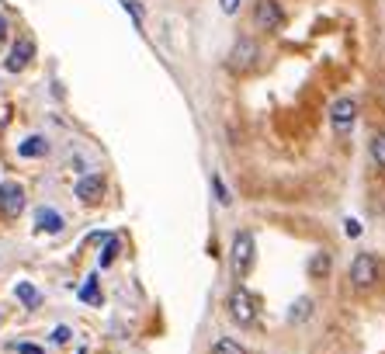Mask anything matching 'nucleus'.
<instances>
[{
    "label": "nucleus",
    "instance_id": "obj_1",
    "mask_svg": "<svg viewBox=\"0 0 385 354\" xmlns=\"http://www.w3.org/2000/svg\"><path fill=\"white\" fill-rule=\"evenodd\" d=\"M354 122H358V101L354 97H337L334 105H330V125H334V132L344 136V132L354 129Z\"/></svg>",
    "mask_w": 385,
    "mask_h": 354
},
{
    "label": "nucleus",
    "instance_id": "obj_2",
    "mask_svg": "<svg viewBox=\"0 0 385 354\" xmlns=\"http://www.w3.org/2000/svg\"><path fill=\"white\" fill-rule=\"evenodd\" d=\"M253 21L264 31H282L285 28V11H282L278 0H257L253 4Z\"/></svg>",
    "mask_w": 385,
    "mask_h": 354
},
{
    "label": "nucleus",
    "instance_id": "obj_3",
    "mask_svg": "<svg viewBox=\"0 0 385 354\" xmlns=\"http://www.w3.org/2000/svg\"><path fill=\"white\" fill-rule=\"evenodd\" d=\"M229 316H233V323H240V327H250V323L257 320V302H253V295H250L247 288H236V292L229 295Z\"/></svg>",
    "mask_w": 385,
    "mask_h": 354
},
{
    "label": "nucleus",
    "instance_id": "obj_4",
    "mask_svg": "<svg viewBox=\"0 0 385 354\" xmlns=\"http://www.w3.org/2000/svg\"><path fill=\"white\" fill-rule=\"evenodd\" d=\"M253 257H257L253 236H250L247 229L236 233V236H233V268H236V275H247V271L253 268Z\"/></svg>",
    "mask_w": 385,
    "mask_h": 354
},
{
    "label": "nucleus",
    "instance_id": "obj_5",
    "mask_svg": "<svg viewBox=\"0 0 385 354\" xmlns=\"http://www.w3.org/2000/svg\"><path fill=\"white\" fill-rule=\"evenodd\" d=\"M0 212L8 219H18L25 212V188L14 184V181H4L0 184Z\"/></svg>",
    "mask_w": 385,
    "mask_h": 354
},
{
    "label": "nucleus",
    "instance_id": "obj_6",
    "mask_svg": "<svg viewBox=\"0 0 385 354\" xmlns=\"http://www.w3.org/2000/svg\"><path fill=\"white\" fill-rule=\"evenodd\" d=\"M351 281H354V288H371L378 281V261L371 254H358L351 264Z\"/></svg>",
    "mask_w": 385,
    "mask_h": 354
},
{
    "label": "nucleus",
    "instance_id": "obj_7",
    "mask_svg": "<svg viewBox=\"0 0 385 354\" xmlns=\"http://www.w3.org/2000/svg\"><path fill=\"white\" fill-rule=\"evenodd\" d=\"M257 56H260V45L253 42V38H240L236 45H233V53H229V66L233 70H250L253 63H257Z\"/></svg>",
    "mask_w": 385,
    "mask_h": 354
},
{
    "label": "nucleus",
    "instance_id": "obj_8",
    "mask_svg": "<svg viewBox=\"0 0 385 354\" xmlns=\"http://www.w3.org/2000/svg\"><path fill=\"white\" fill-rule=\"evenodd\" d=\"M32 56H35V42L28 38V35H21L14 45H11V56H8V73H21L28 63H32Z\"/></svg>",
    "mask_w": 385,
    "mask_h": 354
},
{
    "label": "nucleus",
    "instance_id": "obj_9",
    "mask_svg": "<svg viewBox=\"0 0 385 354\" xmlns=\"http://www.w3.org/2000/svg\"><path fill=\"white\" fill-rule=\"evenodd\" d=\"M101 194H104V177H101V174H87V177H80V184H77V198L84 201V205H97Z\"/></svg>",
    "mask_w": 385,
    "mask_h": 354
},
{
    "label": "nucleus",
    "instance_id": "obj_10",
    "mask_svg": "<svg viewBox=\"0 0 385 354\" xmlns=\"http://www.w3.org/2000/svg\"><path fill=\"white\" fill-rule=\"evenodd\" d=\"M35 229L38 233H63L66 229V219L56 209H38L35 212Z\"/></svg>",
    "mask_w": 385,
    "mask_h": 354
},
{
    "label": "nucleus",
    "instance_id": "obj_11",
    "mask_svg": "<svg viewBox=\"0 0 385 354\" xmlns=\"http://www.w3.org/2000/svg\"><path fill=\"white\" fill-rule=\"evenodd\" d=\"M49 153V139L45 136H28L21 146H18V157L32 160V157H45Z\"/></svg>",
    "mask_w": 385,
    "mask_h": 354
},
{
    "label": "nucleus",
    "instance_id": "obj_12",
    "mask_svg": "<svg viewBox=\"0 0 385 354\" xmlns=\"http://www.w3.org/2000/svg\"><path fill=\"white\" fill-rule=\"evenodd\" d=\"M14 295H18V299L25 302V306H28V309H35V306H38V302H42L38 288H35V285H28V281H18V285H14Z\"/></svg>",
    "mask_w": 385,
    "mask_h": 354
},
{
    "label": "nucleus",
    "instance_id": "obj_13",
    "mask_svg": "<svg viewBox=\"0 0 385 354\" xmlns=\"http://www.w3.org/2000/svg\"><path fill=\"white\" fill-rule=\"evenodd\" d=\"M371 160L378 164V167H385V132H378V136H371Z\"/></svg>",
    "mask_w": 385,
    "mask_h": 354
},
{
    "label": "nucleus",
    "instance_id": "obj_14",
    "mask_svg": "<svg viewBox=\"0 0 385 354\" xmlns=\"http://www.w3.org/2000/svg\"><path fill=\"white\" fill-rule=\"evenodd\" d=\"M309 313H312V299H299L295 306H292V313H288V320H292V323H302Z\"/></svg>",
    "mask_w": 385,
    "mask_h": 354
},
{
    "label": "nucleus",
    "instance_id": "obj_15",
    "mask_svg": "<svg viewBox=\"0 0 385 354\" xmlns=\"http://www.w3.org/2000/svg\"><path fill=\"white\" fill-rule=\"evenodd\" d=\"M212 354H243V347H240V340H233V337H223V340H215Z\"/></svg>",
    "mask_w": 385,
    "mask_h": 354
},
{
    "label": "nucleus",
    "instance_id": "obj_16",
    "mask_svg": "<svg viewBox=\"0 0 385 354\" xmlns=\"http://www.w3.org/2000/svg\"><path fill=\"white\" fill-rule=\"evenodd\" d=\"M119 257V236H108L104 254H101V268H112V261Z\"/></svg>",
    "mask_w": 385,
    "mask_h": 354
},
{
    "label": "nucleus",
    "instance_id": "obj_17",
    "mask_svg": "<svg viewBox=\"0 0 385 354\" xmlns=\"http://www.w3.org/2000/svg\"><path fill=\"white\" fill-rule=\"evenodd\" d=\"M326 271H330V254H316V257L309 261V275H312V278H323Z\"/></svg>",
    "mask_w": 385,
    "mask_h": 354
},
{
    "label": "nucleus",
    "instance_id": "obj_18",
    "mask_svg": "<svg viewBox=\"0 0 385 354\" xmlns=\"http://www.w3.org/2000/svg\"><path fill=\"white\" fill-rule=\"evenodd\" d=\"M80 299H84V302H97V275H90V278L84 281V288H80Z\"/></svg>",
    "mask_w": 385,
    "mask_h": 354
},
{
    "label": "nucleus",
    "instance_id": "obj_19",
    "mask_svg": "<svg viewBox=\"0 0 385 354\" xmlns=\"http://www.w3.org/2000/svg\"><path fill=\"white\" fill-rule=\"evenodd\" d=\"M70 340H73V330H70L66 323H60L56 330H52V344H60V347H63V344H70Z\"/></svg>",
    "mask_w": 385,
    "mask_h": 354
},
{
    "label": "nucleus",
    "instance_id": "obj_20",
    "mask_svg": "<svg viewBox=\"0 0 385 354\" xmlns=\"http://www.w3.org/2000/svg\"><path fill=\"white\" fill-rule=\"evenodd\" d=\"M212 184H215V198H219V201H223V205H229V201H233V198H229V191H226L223 177H219V174H215V177H212Z\"/></svg>",
    "mask_w": 385,
    "mask_h": 354
},
{
    "label": "nucleus",
    "instance_id": "obj_21",
    "mask_svg": "<svg viewBox=\"0 0 385 354\" xmlns=\"http://www.w3.org/2000/svg\"><path fill=\"white\" fill-rule=\"evenodd\" d=\"M122 8L132 14V21H136V25H142V11H139V4H136V0H122Z\"/></svg>",
    "mask_w": 385,
    "mask_h": 354
},
{
    "label": "nucleus",
    "instance_id": "obj_22",
    "mask_svg": "<svg viewBox=\"0 0 385 354\" xmlns=\"http://www.w3.org/2000/svg\"><path fill=\"white\" fill-rule=\"evenodd\" d=\"M344 233H347L351 240H358V236H361V223H358V219H347V223H344Z\"/></svg>",
    "mask_w": 385,
    "mask_h": 354
},
{
    "label": "nucleus",
    "instance_id": "obj_23",
    "mask_svg": "<svg viewBox=\"0 0 385 354\" xmlns=\"http://www.w3.org/2000/svg\"><path fill=\"white\" fill-rule=\"evenodd\" d=\"M243 0H219V8H223V14H236Z\"/></svg>",
    "mask_w": 385,
    "mask_h": 354
},
{
    "label": "nucleus",
    "instance_id": "obj_24",
    "mask_svg": "<svg viewBox=\"0 0 385 354\" xmlns=\"http://www.w3.org/2000/svg\"><path fill=\"white\" fill-rule=\"evenodd\" d=\"M18 354H42V347H38V344H28V340H21V344H18Z\"/></svg>",
    "mask_w": 385,
    "mask_h": 354
},
{
    "label": "nucleus",
    "instance_id": "obj_25",
    "mask_svg": "<svg viewBox=\"0 0 385 354\" xmlns=\"http://www.w3.org/2000/svg\"><path fill=\"white\" fill-rule=\"evenodd\" d=\"M4 38H8V21L0 18V42H4Z\"/></svg>",
    "mask_w": 385,
    "mask_h": 354
}]
</instances>
